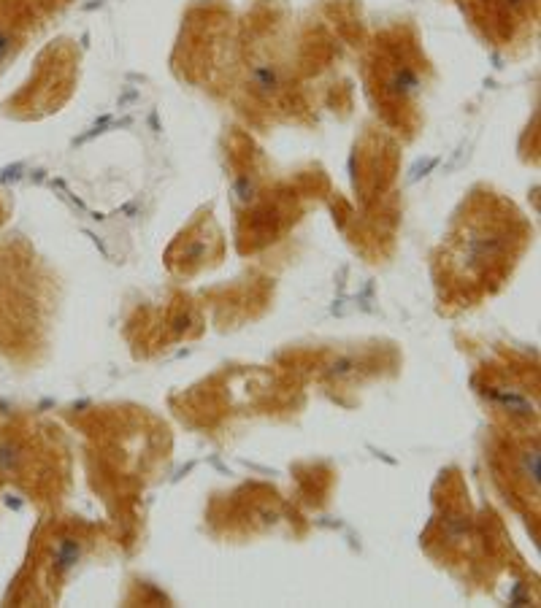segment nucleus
I'll list each match as a JSON object with an SVG mask.
<instances>
[{"instance_id":"nucleus-1","label":"nucleus","mask_w":541,"mask_h":608,"mask_svg":"<svg viewBox=\"0 0 541 608\" xmlns=\"http://www.w3.org/2000/svg\"><path fill=\"white\" fill-rule=\"evenodd\" d=\"M252 82H255V87L260 92H276L282 79H279V71H276L274 65H257L255 73H252Z\"/></svg>"},{"instance_id":"nucleus-2","label":"nucleus","mask_w":541,"mask_h":608,"mask_svg":"<svg viewBox=\"0 0 541 608\" xmlns=\"http://www.w3.org/2000/svg\"><path fill=\"white\" fill-rule=\"evenodd\" d=\"M523 465H525V473L531 476L533 487H539V452H536V449H533V452H525Z\"/></svg>"},{"instance_id":"nucleus-3","label":"nucleus","mask_w":541,"mask_h":608,"mask_svg":"<svg viewBox=\"0 0 541 608\" xmlns=\"http://www.w3.org/2000/svg\"><path fill=\"white\" fill-rule=\"evenodd\" d=\"M57 560H60V568H68V565H74L76 560H79V546H76L74 541H65Z\"/></svg>"},{"instance_id":"nucleus-4","label":"nucleus","mask_w":541,"mask_h":608,"mask_svg":"<svg viewBox=\"0 0 541 608\" xmlns=\"http://www.w3.org/2000/svg\"><path fill=\"white\" fill-rule=\"evenodd\" d=\"M498 9H506L512 11V14H520V11H525L528 6H533L536 0H493Z\"/></svg>"},{"instance_id":"nucleus-5","label":"nucleus","mask_w":541,"mask_h":608,"mask_svg":"<svg viewBox=\"0 0 541 608\" xmlns=\"http://www.w3.org/2000/svg\"><path fill=\"white\" fill-rule=\"evenodd\" d=\"M352 360H339V363L333 365V371H331V376H344V373H349L352 371Z\"/></svg>"}]
</instances>
